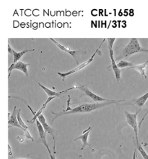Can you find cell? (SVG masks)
<instances>
[{
	"mask_svg": "<svg viewBox=\"0 0 148 159\" xmlns=\"http://www.w3.org/2000/svg\"><path fill=\"white\" fill-rule=\"evenodd\" d=\"M126 102V100L122 99V100H115L113 99L111 102H96V103H92V104H82L80 105L73 108L69 111H62L60 112L56 113L52 112L53 115H54V117L52 120V123L56 119L58 118L61 116H65V115H69V114H75V113H90L92 111L96 110L97 109H99L101 108H103L105 107L108 106L112 104H116L119 103V102Z\"/></svg>",
	"mask_w": 148,
	"mask_h": 159,
	"instance_id": "1",
	"label": "cell"
},
{
	"mask_svg": "<svg viewBox=\"0 0 148 159\" xmlns=\"http://www.w3.org/2000/svg\"><path fill=\"white\" fill-rule=\"evenodd\" d=\"M142 48L139 43L138 39L136 38H131L130 39L127 45L123 50L121 54L115 60H121V59L127 58L131 56L136 53L141 52Z\"/></svg>",
	"mask_w": 148,
	"mask_h": 159,
	"instance_id": "2",
	"label": "cell"
},
{
	"mask_svg": "<svg viewBox=\"0 0 148 159\" xmlns=\"http://www.w3.org/2000/svg\"><path fill=\"white\" fill-rule=\"evenodd\" d=\"M116 40V38H108L107 41L108 42V48L109 51V55L110 59H111V65L109 68H112L113 71L114 72L115 78L117 82H119L121 78V70L118 68L117 64L116 63V60L114 57V51L113 49L114 42Z\"/></svg>",
	"mask_w": 148,
	"mask_h": 159,
	"instance_id": "3",
	"label": "cell"
},
{
	"mask_svg": "<svg viewBox=\"0 0 148 159\" xmlns=\"http://www.w3.org/2000/svg\"><path fill=\"white\" fill-rule=\"evenodd\" d=\"M141 110V109L137 111L136 113H130L129 111H124V114L126 116V121L127 122L128 124L133 129V131L134 132L135 139H136V145L139 144L138 141V124L137 122V116L139 112Z\"/></svg>",
	"mask_w": 148,
	"mask_h": 159,
	"instance_id": "4",
	"label": "cell"
},
{
	"mask_svg": "<svg viewBox=\"0 0 148 159\" xmlns=\"http://www.w3.org/2000/svg\"><path fill=\"white\" fill-rule=\"evenodd\" d=\"M105 40H106L105 39H103V40L102 41V42H101L100 45H99L98 48L96 49L95 52L94 53H93V55L91 56V57H90V58L88 59V60H87L86 61L84 62L83 63H81V65H79L78 66H77L76 68H75V69H74L72 70H70V71H69V72H66V73H60V72H58V74L63 79V80H64L66 77L68 76L69 75H72V74L75 73L76 72L80 71L81 70L85 68L86 66H87L88 65H90V63H91L93 61V60H94V57H95L96 54L98 53L99 50L100 49V48L101 47L102 44L104 43Z\"/></svg>",
	"mask_w": 148,
	"mask_h": 159,
	"instance_id": "5",
	"label": "cell"
},
{
	"mask_svg": "<svg viewBox=\"0 0 148 159\" xmlns=\"http://www.w3.org/2000/svg\"><path fill=\"white\" fill-rule=\"evenodd\" d=\"M75 89H79V90H81L84 93V95L91 98L94 102H111V101H112L113 100V99H105V98H102L101 96H99L98 95L93 93V92H92L87 87V86H75Z\"/></svg>",
	"mask_w": 148,
	"mask_h": 159,
	"instance_id": "6",
	"label": "cell"
},
{
	"mask_svg": "<svg viewBox=\"0 0 148 159\" xmlns=\"http://www.w3.org/2000/svg\"><path fill=\"white\" fill-rule=\"evenodd\" d=\"M38 120L42 125L46 134L48 133L52 136V139L54 140V152L55 154H56V152L55 130L53 128L51 127V126H49L48 123H47V120L43 114H40L38 117Z\"/></svg>",
	"mask_w": 148,
	"mask_h": 159,
	"instance_id": "7",
	"label": "cell"
},
{
	"mask_svg": "<svg viewBox=\"0 0 148 159\" xmlns=\"http://www.w3.org/2000/svg\"><path fill=\"white\" fill-rule=\"evenodd\" d=\"M50 40H51L56 46L58 47L59 48H60V50L65 52L66 53H68V54L72 56V57H73L75 61L76 62L77 64L78 65V63H79L78 59V56L80 55L81 54H83V52L81 51H73V50H70V48L65 47L64 45H62L61 44L59 43L55 39H53V38H50Z\"/></svg>",
	"mask_w": 148,
	"mask_h": 159,
	"instance_id": "8",
	"label": "cell"
},
{
	"mask_svg": "<svg viewBox=\"0 0 148 159\" xmlns=\"http://www.w3.org/2000/svg\"><path fill=\"white\" fill-rule=\"evenodd\" d=\"M29 66H30V64L24 63V62H23L21 61L16 62V63H12L11 66H9V69H8V72H9L8 78H9V77H10L11 72L14 70H17L22 71L26 76L29 77V72H28L27 67Z\"/></svg>",
	"mask_w": 148,
	"mask_h": 159,
	"instance_id": "9",
	"label": "cell"
},
{
	"mask_svg": "<svg viewBox=\"0 0 148 159\" xmlns=\"http://www.w3.org/2000/svg\"><path fill=\"white\" fill-rule=\"evenodd\" d=\"M17 113H18V112L16 111V106L14 107V110H13V111H12L11 114L10 113H8L9 128L11 127H15L22 129V130H23L24 132H26L28 130L24 129L19 123L18 119H17Z\"/></svg>",
	"mask_w": 148,
	"mask_h": 159,
	"instance_id": "10",
	"label": "cell"
},
{
	"mask_svg": "<svg viewBox=\"0 0 148 159\" xmlns=\"http://www.w3.org/2000/svg\"><path fill=\"white\" fill-rule=\"evenodd\" d=\"M94 126H90L87 129H86L85 130H84L82 132V135H80L79 137L77 138L74 140V141H76L77 140H80L82 142V146L81 147V148L80 150L81 151L83 150L85 148V147L87 146H91L90 144L88 142V136H89V134H90L91 131L92 130Z\"/></svg>",
	"mask_w": 148,
	"mask_h": 159,
	"instance_id": "11",
	"label": "cell"
},
{
	"mask_svg": "<svg viewBox=\"0 0 148 159\" xmlns=\"http://www.w3.org/2000/svg\"><path fill=\"white\" fill-rule=\"evenodd\" d=\"M148 100V92L145 93V94L142 95V96H140L139 98L136 99H133V101H131L130 102L128 103L127 105H136L139 108H142L145 105L146 102Z\"/></svg>",
	"mask_w": 148,
	"mask_h": 159,
	"instance_id": "12",
	"label": "cell"
},
{
	"mask_svg": "<svg viewBox=\"0 0 148 159\" xmlns=\"http://www.w3.org/2000/svg\"><path fill=\"white\" fill-rule=\"evenodd\" d=\"M36 122L38 130V132H39L40 141L44 145L47 149L48 148L49 146H48L47 139H46V132H45L43 126L40 123V122H39V120H38V119L36 120Z\"/></svg>",
	"mask_w": 148,
	"mask_h": 159,
	"instance_id": "13",
	"label": "cell"
},
{
	"mask_svg": "<svg viewBox=\"0 0 148 159\" xmlns=\"http://www.w3.org/2000/svg\"><path fill=\"white\" fill-rule=\"evenodd\" d=\"M38 85L44 91L45 93H47V95H48V97H55V98H62V96L65 93H67V89L62 91L57 92L54 91L52 90H50L48 88L46 87L45 86L41 84L40 83H38Z\"/></svg>",
	"mask_w": 148,
	"mask_h": 159,
	"instance_id": "14",
	"label": "cell"
},
{
	"mask_svg": "<svg viewBox=\"0 0 148 159\" xmlns=\"http://www.w3.org/2000/svg\"><path fill=\"white\" fill-rule=\"evenodd\" d=\"M148 59L146 60V61L144 63L141 64V65H134V66L129 69H134L137 72H139L140 74L141 75V76L142 77V78H144L145 79H147V76L146 75V71H147V68H148Z\"/></svg>",
	"mask_w": 148,
	"mask_h": 159,
	"instance_id": "15",
	"label": "cell"
},
{
	"mask_svg": "<svg viewBox=\"0 0 148 159\" xmlns=\"http://www.w3.org/2000/svg\"><path fill=\"white\" fill-rule=\"evenodd\" d=\"M55 98V97H48V98L47 99V101L43 104V105L41 107V108L39 110V111H38L37 112H36V114L34 116L33 119H32L31 120H27V122L29 123L30 124H33L34 122H36V120L38 119V116H39L40 114H42L43 111L45 109L46 107H47V105L52 100L54 99V98Z\"/></svg>",
	"mask_w": 148,
	"mask_h": 159,
	"instance_id": "16",
	"label": "cell"
},
{
	"mask_svg": "<svg viewBox=\"0 0 148 159\" xmlns=\"http://www.w3.org/2000/svg\"><path fill=\"white\" fill-rule=\"evenodd\" d=\"M35 49H27L25 48V50H23V51L17 52L15 51L14 49H12V53H13V63H16V62L19 61L21 58L23 56L25 55L26 53L28 52H31L34 51Z\"/></svg>",
	"mask_w": 148,
	"mask_h": 159,
	"instance_id": "17",
	"label": "cell"
},
{
	"mask_svg": "<svg viewBox=\"0 0 148 159\" xmlns=\"http://www.w3.org/2000/svg\"><path fill=\"white\" fill-rule=\"evenodd\" d=\"M133 63H134V62L128 61L126 60H121L117 64L118 68L120 69H123V68H130L131 67H132L134 66L133 65Z\"/></svg>",
	"mask_w": 148,
	"mask_h": 159,
	"instance_id": "18",
	"label": "cell"
},
{
	"mask_svg": "<svg viewBox=\"0 0 148 159\" xmlns=\"http://www.w3.org/2000/svg\"><path fill=\"white\" fill-rule=\"evenodd\" d=\"M137 149L139 153H141V156H142L143 159H148V154L146 151L144 149V148L141 145L140 143L136 145Z\"/></svg>",
	"mask_w": 148,
	"mask_h": 159,
	"instance_id": "19",
	"label": "cell"
},
{
	"mask_svg": "<svg viewBox=\"0 0 148 159\" xmlns=\"http://www.w3.org/2000/svg\"><path fill=\"white\" fill-rule=\"evenodd\" d=\"M21 110L19 109V110L18 111V113H17V119H18V122H19V124L20 125H21V126H22L24 129H28V128H29L28 126L25 124L24 121L21 118Z\"/></svg>",
	"mask_w": 148,
	"mask_h": 159,
	"instance_id": "20",
	"label": "cell"
},
{
	"mask_svg": "<svg viewBox=\"0 0 148 159\" xmlns=\"http://www.w3.org/2000/svg\"><path fill=\"white\" fill-rule=\"evenodd\" d=\"M148 115V109L147 110V112H146L145 114L144 115V116L142 117V119L141 120V121L139 122V123H138V128H139V131H141V125H142V123L144 122L145 120L146 117H147V116Z\"/></svg>",
	"mask_w": 148,
	"mask_h": 159,
	"instance_id": "21",
	"label": "cell"
},
{
	"mask_svg": "<svg viewBox=\"0 0 148 159\" xmlns=\"http://www.w3.org/2000/svg\"><path fill=\"white\" fill-rule=\"evenodd\" d=\"M47 150H48V153H49V157H50V159H56V158L55 154L54 153V155L52 154V152H51L49 148L47 149Z\"/></svg>",
	"mask_w": 148,
	"mask_h": 159,
	"instance_id": "22",
	"label": "cell"
},
{
	"mask_svg": "<svg viewBox=\"0 0 148 159\" xmlns=\"http://www.w3.org/2000/svg\"><path fill=\"white\" fill-rule=\"evenodd\" d=\"M8 53L9 54H11V55L13 56V53H12V48L11 47L10 45V43H9V41H8Z\"/></svg>",
	"mask_w": 148,
	"mask_h": 159,
	"instance_id": "23",
	"label": "cell"
},
{
	"mask_svg": "<svg viewBox=\"0 0 148 159\" xmlns=\"http://www.w3.org/2000/svg\"><path fill=\"white\" fill-rule=\"evenodd\" d=\"M132 159H136V149H135L134 152L133 153V158Z\"/></svg>",
	"mask_w": 148,
	"mask_h": 159,
	"instance_id": "24",
	"label": "cell"
},
{
	"mask_svg": "<svg viewBox=\"0 0 148 159\" xmlns=\"http://www.w3.org/2000/svg\"><path fill=\"white\" fill-rule=\"evenodd\" d=\"M141 52H144V53H148V50H147V49H145V48H143V49L142 50V51H141Z\"/></svg>",
	"mask_w": 148,
	"mask_h": 159,
	"instance_id": "25",
	"label": "cell"
},
{
	"mask_svg": "<svg viewBox=\"0 0 148 159\" xmlns=\"http://www.w3.org/2000/svg\"><path fill=\"white\" fill-rule=\"evenodd\" d=\"M23 159V158H18V159Z\"/></svg>",
	"mask_w": 148,
	"mask_h": 159,
	"instance_id": "26",
	"label": "cell"
}]
</instances>
